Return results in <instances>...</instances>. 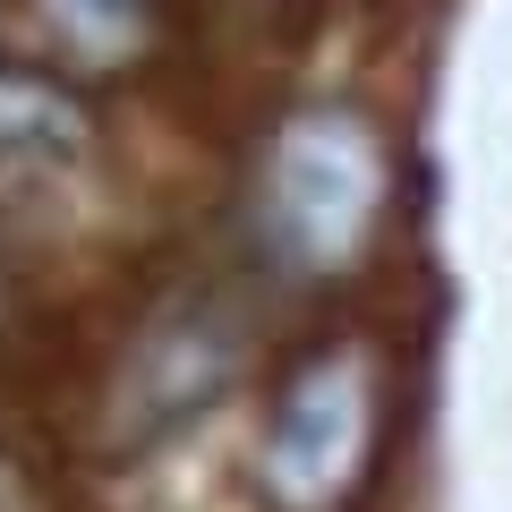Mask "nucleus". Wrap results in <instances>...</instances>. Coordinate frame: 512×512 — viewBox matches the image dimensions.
Wrapping results in <instances>:
<instances>
[{"label":"nucleus","instance_id":"f257e3e1","mask_svg":"<svg viewBox=\"0 0 512 512\" xmlns=\"http://www.w3.org/2000/svg\"><path fill=\"white\" fill-rule=\"evenodd\" d=\"M384 205V154L350 111H308L274 146V231L299 265H342Z\"/></svg>","mask_w":512,"mask_h":512},{"label":"nucleus","instance_id":"f03ea898","mask_svg":"<svg viewBox=\"0 0 512 512\" xmlns=\"http://www.w3.org/2000/svg\"><path fill=\"white\" fill-rule=\"evenodd\" d=\"M359 453H367V367L333 350L282 393V419L265 436V487L291 512H325L359 478Z\"/></svg>","mask_w":512,"mask_h":512},{"label":"nucleus","instance_id":"7ed1b4c3","mask_svg":"<svg viewBox=\"0 0 512 512\" xmlns=\"http://www.w3.org/2000/svg\"><path fill=\"white\" fill-rule=\"evenodd\" d=\"M86 120L69 94L35 86V77H0V154H77Z\"/></svg>","mask_w":512,"mask_h":512},{"label":"nucleus","instance_id":"20e7f679","mask_svg":"<svg viewBox=\"0 0 512 512\" xmlns=\"http://www.w3.org/2000/svg\"><path fill=\"white\" fill-rule=\"evenodd\" d=\"M52 26L86 60H120L128 43L146 35V0H52Z\"/></svg>","mask_w":512,"mask_h":512}]
</instances>
